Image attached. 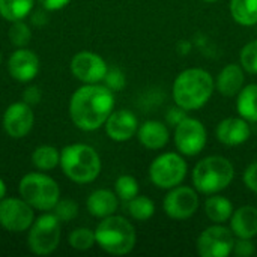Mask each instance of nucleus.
Segmentation results:
<instances>
[{"instance_id":"obj_1","label":"nucleus","mask_w":257,"mask_h":257,"mask_svg":"<svg viewBox=\"0 0 257 257\" xmlns=\"http://www.w3.org/2000/svg\"><path fill=\"white\" fill-rule=\"evenodd\" d=\"M113 110L114 92L99 83L78 87L69 101L71 120L83 131H95L104 126Z\"/></svg>"},{"instance_id":"obj_2","label":"nucleus","mask_w":257,"mask_h":257,"mask_svg":"<svg viewBox=\"0 0 257 257\" xmlns=\"http://www.w3.org/2000/svg\"><path fill=\"white\" fill-rule=\"evenodd\" d=\"M215 80L206 69L188 68L181 71L173 81V101L187 111L200 110L212 98Z\"/></svg>"},{"instance_id":"obj_3","label":"nucleus","mask_w":257,"mask_h":257,"mask_svg":"<svg viewBox=\"0 0 257 257\" xmlns=\"http://www.w3.org/2000/svg\"><path fill=\"white\" fill-rule=\"evenodd\" d=\"M235 179L233 164L221 155H209L200 160L193 172V187L199 194L211 196L224 191Z\"/></svg>"},{"instance_id":"obj_4","label":"nucleus","mask_w":257,"mask_h":257,"mask_svg":"<svg viewBox=\"0 0 257 257\" xmlns=\"http://www.w3.org/2000/svg\"><path fill=\"white\" fill-rule=\"evenodd\" d=\"M60 167L68 179L75 184H90L101 173L98 152L84 143L68 145L60 152Z\"/></svg>"},{"instance_id":"obj_5","label":"nucleus","mask_w":257,"mask_h":257,"mask_svg":"<svg viewBox=\"0 0 257 257\" xmlns=\"http://www.w3.org/2000/svg\"><path fill=\"white\" fill-rule=\"evenodd\" d=\"M95 238L98 247L113 256H125L137 244V232L131 221L114 214L101 220L95 229Z\"/></svg>"},{"instance_id":"obj_6","label":"nucleus","mask_w":257,"mask_h":257,"mask_svg":"<svg viewBox=\"0 0 257 257\" xmlns=\"http://www.w3.org/2000/svg\"><path fill=\"white\" fill-rule=\"evenodd\" d=\"M18 193L33 209L48 212L53 211L60 200V188L57 182L44 173H27L18 185Z\"/></svg>"},{"instance_id":"obj_7","label":"nucleus","mask_w":257,"mask_h":257,"mask_svg":"<svg viewBox=\"0 0 257 257\" xmlns=\"http://www.w3.org/2000/svg\"><path fill=\"white\" fill-rule=\"evenodd\" d=\"M188 173V164L179 152H164L149 166V179L160 190H172L181 185Z\"/></svg>"},{"instance_id":"obj_8","label":"nucleus","mask_w":257,"mask_h":257,"mask_svg":"<svg viewBox=\"0 0 257 257\" xmlns=\"http://www.w3.org/2000/svg\"><path fill=\"white\" fill-rule=\"evenodd\" d=\"M60 220L56 214H44L36 221L32 223L29 229V238L27 244L33 254L38 256H47L51 254L60 242Z\"/></svg>"},{"instance_id":"obj_9","label":"nucleus","mask_w":257,"mask_h":257,"mask_svg":"<svg viewBox=\"0 0 257 257\" xmlns=\"http://www.w3.org/2000/svg\"><path fill=\"white\" fill-rule=\"evenodd\" d=\"M236 236L224 224L214 223L197 238L196 248L202 257H227L233 253Z\"/></svg>"},{"instance_id":"obj_10","label":"nucleus","mask_w":257,"mask_h":257,"mask_svg":"<svg viewBox=\"0 0 257 257\" xmlns=\"http://www.w3.org/2000/svg\"><path fill=\"white\" fill-rule=\"evenodd\" d=\"M173 142L181 155L196 157L202 154L208 143V131L199 119L187 116L175 126Z\"/></svg>"},{"instance_id":"obj_11","label":"nucleus","mask_w":257,"mask_h":257,"mask_svg":"<svg viewBox=\"0 0 257 257\" xmlns=\"http://www.w3.org/2000/svg\"><path fill=\"white\" fill-rule=\"evenodd\" d=\"M199 206L200 199L197 190L194 187H187L182 184L169 190L163 202V209L166 215L176 221L191 218L197 212Z\"/></svg>"},{"instance_id":"obj_12","label":"nucleus","mask_w":257,"mask_h":257,"mask_svg":"<svg viewBox=\"0 0 257 257\" xmlns=\"http://www.w3.org/2000/svg\"><path fill=\"white\" fill-rule=\"evenodd\" d=\"M33 221V208L26 200L18 197H9L0 202V226L8 232H24L30 229Z\"/></svg>"},{"instance_id":"obj_13","label":"nucleus","mask_w":257,"mask_h":257,"mask_svg":"<svg viewBox=\"0 0 257 257\" xmlns=\"http://www.w3.org/2000/svg\"><path fill=\"white\" fill-rule=\"evenodd\" d=\"M108 71L105 60L93 51H80L71 60V72L84 84H96L104 81Z\"/></svg>"},{"instance_id":"obj_14","label":"nucleus","mask_w":257,"mask_h":257,"mask_svg":"<svg viewBox=\"0 0 257 257\" xmlns=\"http://www.w3.org/2000/svg\"><path fill=\"white\" fill-rule=\"evenodd\" d=\"M35 123V114L32 105L21 102L11 104L3 114V128L6 134L12 139H23L26 137Z\"/></svg>"},{"instance_id":"obj_15","label":"nucleus","mask_w":257,"mask_h":257,"mask_svg":"<svg viewBox=\"0 0 257 257\" xmlns=\"http://www.w3.org/2000/svg\"><path fill=\"white\" fill-rule=\"evenodd\" d=\"M105 134L117 143L131 140L139 130V119L131 110H113L104 123Z\"/></svg>"},{"instance_id":"obj_16","label":"nucleus","mask_w":257,"mask_h":257,"mask_svg":"<svg viewBox=\"0 0 257 257\" xmlns=\"http://www.w3.org/2000/svg\"><path fill=\"white\" fill-rule=\"evenodd\" d=\"M217 140L224 146H241L251 137V126L250 122L241 116H232L223 119L215 128Z\"/></svg>"},{"instance_id":"obj_17","label":"nucleus","mask_w":257,"mask_h":257,"mask_svg":"<svg viewBox=\"0 0 257 257\" xmlns=\"http://www.w3.org/2000/svg\"><path fill=\"white\" fill-rule=\"evenodd\" d=\"M8 71L14 80L20 83H29L39 72V57L32 50L21 47L9 57Z\"/></svg>"},{"instance_id":"obj_18","label":"nucleus","mask_w":257,"mask_h":257,"mask_svg":"<svg viewBox=\"0 0 257 257\" xmlns=\"http://www.w3.org/2000/svg\"><path fill=\"white\" fill-rule=\"evenodd\" d=\"M245 86V71L238 63L226 65L215 78V89L226 98L236 96Z\"/></svg>"},{"instance_id":"obj_19","label":"nucleus","mask_w":257,"mask_h":257,"mask_svg":"<svg viewBox=\"0 0 257 257\" xmlns=\"http://www.w3.org/2000/svg\"><path fill=\"white\" fill-rule=\"evenodd\" d=\"M137 139L143 148L149 151H160L167 146L170 140V131L167 125L160 120H146L139 125Z\"/></svg>"},{"instance_id":"obj_20","label":"nucleus","mask_w":257,"mask_h":257,"mask_svg":"<svg viewBox=\"0 0 257 257\" xmlns=\"http://www.w3.org/2000/svg\"><path fill=\"white\" fill-rule=\"evenodd\" d=\"M229 227L236 238L253 239L257 236V208L251 205H244L233 211Z\"/></svg>"},{"instance_id":"obj_21","label":"nucleus","mask_w":257,"mask_h":257,"mask_svg":"<svg viewBox=\"0 0 257 257\" xmlns=\"http://www.w3.org/2000/svg\"><path fill=\"white\" fill-rule=\"evenodd\" d=\"M86 206H87V211L90 215L102 220L105 217L116 214V211L119 208V197L116 196V193H113L110 190L99 188V190H95L93 193H90V196L87 197Z\"/></svg>"},{"instance_id":"obj_22","label":"nucleus","mask_w":257,"mask_h":257,"mask_svg":"<svg viewBox=\"0 0 257 257\" xmlns=\"http://www.w3.org/2000/svg\"><path fill=\"white\" fill-rule=\"evenodd\" d=\"M203 211H205V215L212 223L224 224V223H229L235 208H233V203L227 197L220 196V194H211L203 203Z\"/></svg>"},{"instance_id":"obj_23","label":"nucleus","mask_w":257,"mask_h":257,"mask_svg":"<svg viewBox=\"0 0 257 257\" xmlns=\"http://www.w3.org/2000/svg\"><path fill=\"white\" fill-rule=\"evenodd\" d=\"M236 111L250 123H257V83L245 84L236 95Z\"/></svg>"},{"instance_id":"obj_24","label":"nucleus","mask_w":257,"mask_h":257,"mask_svg":"<svg viewBox=\"0 0 257 257\" xmlns=\"http://www.w3.org/2000/svg\"><path fill=\"white\" fill-rule=\"evenodd\" d=\"M229 11L239 26H257V0H230Z\"/></svg>"},{"instance_id":"obj_25","label":"nucleus","mask_w":257,"mask_h":257,"mask_svg":"<svg viewBox=\"0 0 257 257\" xmlns=\"http://www.w3.org/2000/svg\"><path fill=\"white\" fill-rule=\"evenodd\" d=\"M35 0H0V15L8 21L24 20L33 11Z\"/></svg>"},{"instance_id":"obj_26","label":"nucleus","mask_w":257,"mask_h":257,"mask_svg":"<svg viewBox=\"0 0 257 257\" xmlns=\"http://www.w3.org/2000/svg\"><path fill=\"white\" fill-rule=\"evenodd\" d=\"M32 163L39 170H53L60 164V154L54 146L42 145L38 146L32 154Z\"/></svg>"},{"instance_id":"obj_27","label":"nucleus","mask_w":257,"mask_h":257,"mask_svg":"<svg viewBox=\"0 0 257 257\" xmlns=\"http://www.w3.org/2000/svg\"><path fill=\"white\" fill-rule=\"evenodd\" d=\"M128 214L136 221H148L155 214V203L146 196H136L130 202H126Z\"/></svg>"},{"instance_id":"obj_28","label":"nucleus","mask_w":257,"mask_h":257,"mask_svg":"<svg viewBox=\"0 0 257 257\" xmlns=\"http://www.w3.org/2000/svg\"><path fill=\"white\" fill-rule=\"evenodd\" d=\"M68 241H69V245L74 250L87 251V250H90L96 244L95 230L87 229V227H78V229H75V230H72L69 233Z\"/></svg>"},{"instance_id":"obj_29","label":"nucleus","mask_w":257,"mask_h":257,"mask_svg":"<svg viewBox=\"0 0 257 257\" xmlns=\"http://www.w3.org/2000/svg\"><path fill=\"white\" fill-rule=\"evenodd\" d=\"M139 182L131 175H122L114 182V193L122 202H130L139 194Z\"/></svg>"},{"instance_id":"obj_30","label":"nucleus","mask_w":257,"mask_h":257,"mask_svg":"<svg viewBox=\"0 0 257 257\" xmlns=\"http://www.w3.org/2000/svg\"><path fill=\"white\" fill-rule=\"evenodd\" d=\"M239 65L244 68L247 74L257 75V39L250 41L241 48Z\"/></svg>"},{"instance_id":"obj_31","label":"nucleus","mask_w":257,"mask_h":257,"mask_svg":"<svg viewBox=\"0 0 257 257\" xmlns=\"http://www.w3.org/2000/svg\"><path fill=\"white\" fill-rule=\"evenodd\" d=\"M8 36H9L11 42L15 47L21 48V47H26L30 42L32 30L23 20H18V21H12V26L9 27Z\"/></svg>"},{"instance_id":"obj_32","label":"nucleus","mask_w":257,"mask_h":257,"mask_svg":"<svg viewBox=\"0 0 257 257\" xmlns=\"http://www.w3.org/2000/svg\"><path fill=\"white\" fill-rule=\"evenodd\" d=\"M53 211L60 221L68 223L78 215V205L74 200L65 199V200H59Z\"/></svg>"},{"instance_id":"obj_33","label":"nucleus","mask_w":257,"mask_h":257,"mask_svg":"<svg viewBox=\"0 0 257 257\" xmlns=\"http://www.w3.org/2000/svg\"><path fill=\"white\" fill-rule=\"evenodd\" d=\"M104 84L113 90V92H119L125 87L126 84V78H125V74L117 69V68H113V69H108L105 77H104Z\"/></svg>"},{"instance_id":"obj_34","label":"nucleus","mask_w":257,"mask_h":257,"mask_svg":"<svg viewBox=\"0 0 257 257\" xmlns=\"http://www.w3.org/2000/svg\"><path fill=\"white\" fill-rule=\"evenodd\" d=\"M256 253V245L253 239H244V238H236L235 247H233V254L238 257H251Z\"/></svg>"},{"instance_id":"obj_35","label":"nucleus","mask_w":257,"mask_h":257,"mask_svg":"<svg viewBox=\"0 0 257 257\" xmlns=\"http://www.w3.org/2000/svg\"><path fill=\"white\" fill-rule=\"evenodd\" d=\"M242 181L245 184V187L256 193L257 194V161L251 163L245 170H244V175H242Z\"/></svg>"},{"instance_id":"obj_36","label":"nucleus","mask_w":257,"mask_h":257,"mask_svg":"<svg viewBox=\"0 0 257 257\" xmlns=\"http://www.w3.org/2000/svg\"><path fill=\"white\" fill-rule=\"evenodd\" d=\"M185 117H187V110H184V108L179 107V105H175V107H172V108L167 110L166 122H167V125H170V126L175 128V126L179 125Z\"/></svg>"},{"instance_id":"obj_37","label":"nucleus","mask_w":257,"mask_h":257,"mask_svg":"<svg viewBox=\"0 0 257 257\" xmlns=\"http://www.w3.org/2000/svg\"><path fill=\"white\" fill-rule=\"evenodd\" d=\"M41 98H42L41 90H39L36 86L27 87V89L24 90V93H23V101H24L26 104H29V105H36V104H39Z\"/></svg>"},{"instance_id":"obj_38","label":"nucleus","mask_w":257,"mask_h":257,"mask_svg":"<svg viewBox=\"0 0 257 257\" xmlns=\"http://www.w3.org/2000/svg\"><path fill=\"white\" fill-rule=\"evenodd\" d=\"M38 2L47 11H59L63 9L71 0H38Z\"/></svg>"},{"instance_id":"obj_39","label":"nucleus","mask_w":257,"mask_h":257,"mask_svg":"<svg viewBox=\"0 0 257 257\" xmlns=\"http://www.w3.org/2000/svg\"><path fill=\"white\" fill-rule=\"evenodd\" d=\"M32 23H33L35 26H42V24L47 23V15H45L44 12H41V11H36V12H33V15H32Z\"/></svg>"},{"instance_id":"obj_40","label":"nucleus","mask_w":257,"mask_h":257,"mask_svg":"<svg viewBox=\"0 0 257 257\" xmlns=\"http://www.w3.org/2000/svg\"><path fill=\"white\" fill-rule=\"evenodd\" d=\"M5 196H6V185H5L3 179L0 178V202L5 199Z\"/></svg>"},{"instance_id":"obj_41","label":"nucleus","mask_w":257,"mask_h":257,"mask_svg":"<svg viewBox=\"0 0 257 257\" xmlns=\"http://www.w3.org/2000/svg\"><path fill=\"white\" fill-rule=\"evenodd\" d=\"M203 2H206V3H215V2H218V0H203Z\"/></svg>"},{"instance_id":"obj_42","label":"nucleus","mask_w":257,"mask_h":257,"mask_svg":"<svg viewBox=\"0 0 257 257\" xmlns=\"http://www.w3.org/2000/svg\"><path fill=\"white\" fill-rule=\"evenodd\" d=\"M0 62H2V54H0Z\"/></svg>"}]
</instances>
